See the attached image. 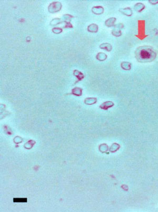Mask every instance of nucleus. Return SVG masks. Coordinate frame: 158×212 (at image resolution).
<instances>
[{"instance_id":"nucleus-1","label":"nucleus","mask_w":158,"mask_h":212,"mask_svg":"<svg viewBox=\"0 0 158 212\" xmlns=\"http://www.w3.org/2000/svg\"><path fill=\"white\" fill-rule=\"evenodd\" d=\"M157 55L155 49L151 46L139 47L135 51V57L137 60L141 63L152 62L155 60Z\"/></svg>"},{"instance_id":"nucleus-3","label":"nucleus","mask_w":158,"mask_h":212,"mask_svg":"<svg viewBox=\"0 0 158 212\" xmlns=\"http://www.w3.org/2000/svg\"><path fill=\"white\" fill-rule=\"evenodd\" d=\"M85 103L87 104H92V103H96V99L94 98H88L85 100Z\"/></svg>"},{"instance_id":"nucleus-2","label":"nucleus","mask_w":158,"mask_h":212,"mask_svg":"<svg viewBox=\"0 0 158 212\" xmlns=\"http://www.w3.org/2000/svg\"><path fill=\"white\" fill-rule=\"evenodd\" d=\"M81 92H82V89L81 88H75L72 90L73 94L77 95V96H80V95H81Z\"/></svg>"}]
</instances>
